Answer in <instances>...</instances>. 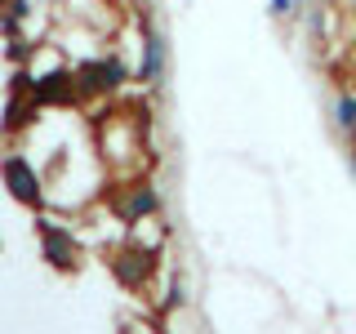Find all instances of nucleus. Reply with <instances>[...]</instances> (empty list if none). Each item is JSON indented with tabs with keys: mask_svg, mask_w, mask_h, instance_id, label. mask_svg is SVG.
Returning <instances> with one entry per match:
<instances>
[{
	"mask_svg": "<svg viewBox=\"0 0 356 334\" xmlns=\"http://www.w3.org/2000/svg\"><path fill=\"white\" fill-rule=\"evenodd\" d=\"M111 267L120 272V281H125V285H138L143 272L152 267V259H147V254H116V263H111Z\"/></svg>",
	"mask_w": 356,
	"mask_h": 334,
	"instance_id": "nucleus-1",
	"label": "nucleus"
},
{
	"mask_svg": "<svg viewBox=\"0 0 356 334\" xmlns=\"http://www.w3.org/2000/svg\"><path fill=\"white\" fill-rule=\"evenodd\" d=\"M40 241H44V250L54 254V263H72V237L58 228H40Z\"/></svg>",
	"mask_w": 356,
	"mask_h": 334,
	"instance_id": "nucleus-2",
	"label": "nucleus"
},
{
	"mask_svg": "<svg viewBox=\"0 0 356 334\" xmlns=\"http://www.w3.org/2000/svg\"><path fill=\"white\" fill-rule=\"evenodd\" d=\"M5 178H14V192L22 196V200H36V178H31V170L22 161H9L5 165Z\"/></svg>",
	"mask_w": 356,
	"mask_h": 334,
	"instance_id": "nucleus-3",
	"label": "nucleus"
},
{
	"mask_svg": "<svg viewBox=\"0 0 356 334\" xmlns=\"http://www.w3.org/2000/svg\"><path fill=\"white\" fill-rule=\"evenodd\" d=\"M152 209H156V192H152V187H138L134 200L120 209V214H125V218H143V214H152Z\"/></svg>",
	"mask_w": 356,
	"mask_h": 334,
	"instance_id": "nucleus-4",
	"label": "nucleus"
}]
</instances>
